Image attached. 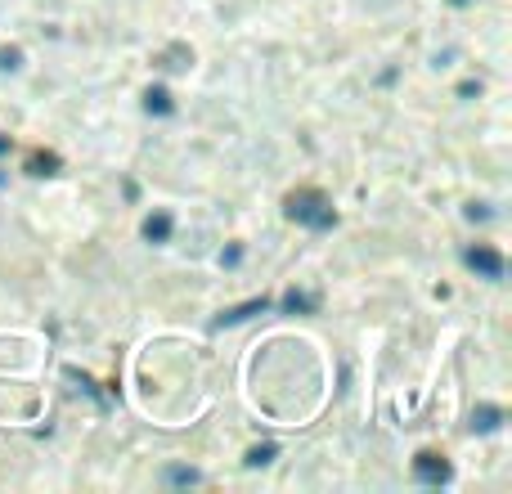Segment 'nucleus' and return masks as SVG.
Wrapping results in <instances>:
<instances>
[{"mask_svg": "<svg viewBox=\"0 0 512 494\" xmlns=\"http://www.w3.org/2000/svg\"><path fill=\"white\" fill-rule=\"evenodd\" d=\"M288 221H297V225H306V230L324 234V230H333V225H337V216H333V207H328V198L319 194V189H301V194L288 198Z\"/></svg>", "mask_w": 512, "mask_h": 494, "instance_id": "1", "label": "nucleus"}, {"mask_svg": "<svg viewBox=\"0 0 512 494\" xmlns=\"http://www.w3.org/2000/svg\"><path fill=\"white\" fill-rule=\"evenodd\" d=\"M463 261H468V270H477L481 279H490V283H499L504 279V256L495 252V247H486V243H477V247H468V252H463Z\"/></svg>", "mask_w": 512, "mask_h": 494, "instance_id": "2", "label": "nucleus"}, {"mask_svg": "<svg viewBox=\"0 0 512 494\" xmlns=\"http://www.w3.org/2000/svg\"><path fill=\"white\" fill-rule=\"evenodd\" d=\"M414 477L423 481V486H445V481H450V463L436 459V454H418V459H414Z\"/></svg>", "mask_w": 512, "mask_h": 494, "instance_id": "3", "label": "nucleus"}, {"mask_svg": "<svg viewBox=\"0 0 512 494\" xmlns=\"http://www.w3.org/2000/svg\"><path fill=\"white\" fill-rule=\"evenodd\" d=\"M265 310H270V297H252V301H243V306L225 310V315L216 319V328H234V324H248L252 315H265Z\"/></svg>", "mask_w": 512, "mask_h": 494, "instance_id": "4", "label": "nucleus"}, {"mask_svg": "<svg viewBox=\"0 0 512 494\" xmlns=\"http://www.w3.org/2000/svg\"><path fill=\"white\" fill-rule=\"evenodd\" d=\"M171 230H176V221H171L167 212H153L149 221H144V239H149V243H167Z\"/></svg>", "mask_w": 512, "mask_h": 494, "instance_id": "5", "label": "nucleus"}, {"mask_svg": "<svg viewBox=\"0 0 512 494\" xmlns=\"http://www.w3.org/2000/svg\"><path fill=\"white\" fill-rule=\"evenodd\" d=\"M499 423H504V409H499V405H481L477 414H472V432H481V436L499 432Z\"/></svg>", "mask_w": 512, "mask_h": 494, "instance_id": "6", "label": "nucleus"}, {"mask_svg": "<svg viewBox=\"0 0 512 494\" xmlns=\"http://www.w3.org/2000/svg\"><path fill=\"white\" fill-rule=\"evenodd\" d=\"M144 108H149L153 117H171L176 113V104H171V95H167V86H153L149 95H144Z\"/></svg>", "mask_w": 512, "mask_h": 494, "instance_id": "7", "label": "nucleus"}, {"mask_svg": "<svg viewBox=\"0 0 512 494\" xmlns=\"http://www.w3.org/2000/svg\"><path fill=\"white\" fill-rule=\"evenodd\" d=\"M283 310H288V315H310V310H315V297H310V292H297V288H292L288 297H283Z\"/></svg>", "mask_w": 512, "mask_h": 494, "instance_id": "8", "label": "nucleus"}, {"mask_svg": "<svg viewBox=\"0 0 512 494\" xmlns=\"http://www.w3.org/2000/svg\"><path fill=\"white\" fill-rule=\"evenodd\" d=\"M27 171H32V176H54V171H59V158H54V153H32V158H27Z\"/></svg>", "mask_w": 512, "mask_h": 494, "instance_id": "9", "label": "nucleus"}, {"mask_svg": "<svg viewBox=\"0 0 512 494\" xmlns=\"http://www.w3.org/2000/svg\"><path fill=\"white\" fill-rule=\"evenodd\" d=\"M167 481L171 486H198V472L194 468H167Z\"/></svg>", "mask_w": 512, "mask_h": 494, "instance_id": "10", "label": "nucleus"}, {"mask_svg": "<svg viewBox=\"0 0 512 494\" xmlns=\"http://www.w3.org/2000/svg\"><path fill=\"white\" fill-rule=\"evenodd\" d=\"M274 454H279V450H274V445H256V450L248 454V468H265V463H270Z\"/></svg>", "mask_w": 512, "mask_h": 494, "instance_id": "11", "label": "nucleus"}, {"mask_svg": "<svg viewBox=\"0 0 512 494\" xmlns=\"http://www.w3.org/2000/svg\"><path fill=\"white\" fill-rule=\"evenodd\" d=\"M18 63H23V54H18V50H0V68H5V72H14Z\"/></svg>", "mask_w": 512, "mask_h": 494, "instance_id": "12", "label": "nucleus"}, {"mask_svg": "<svg viewBox=\"0 0 512 494\" xmlns=\"http://www.w3.org/2000/svg\"><path fill=\"white\" fill-rule=\"evenodd\" d=\"M239 261H243V247H225V252H221V265H230V270H234Z\"/></svg>", "mask_w": 512, "mask_h": 494, "instance_id": "13", "label": "nucleus"}, {"mask_svg": "<svg viewBox=\"0 0 512 494\" xmlns=\"http://www.w3.org/2000/svg\"><path fill=\"white\" fill-rule=\"evenodd\" d=\"M5 153H9V135H0V158H5Z\"/></svg>", "mask_w": 512, "mask_h": 494, "instance_id": "14", "label": "nucleus"}, {"mask_svg": "<svg viewBox=\"0 0 512 494\" xmlns=\"http://www.w3.org/2000/svg\"><path fill=\"white\" fill-rule=\"evenodd\" d=\"M0 189H5V171H0Z\"/></svg>", "mask_w": 512, "mask_h": 494, "instance_id": "15", "label": "nucleus"}]
</instances>
